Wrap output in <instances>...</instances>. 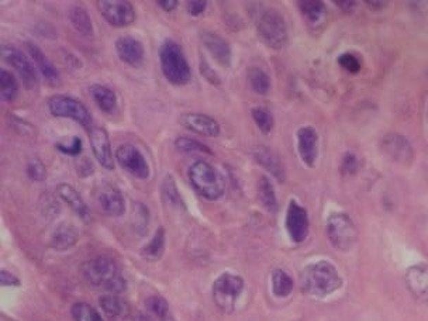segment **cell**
<instances>
[{
	"label": "cell",
	"mask_w": 428,
	"mask_h": 321,
	"mask_svg": "<svg viewBox=\"0 0 428 321\" xmlns=\"http://www.w3.org/2000/svg\"><path fill=\"white\" fill-rule=\"evenodd\" d=\"M56 148L65 155H79L82 152V140L79 137H72L69 143H57Z\"/></svg>",
	"instance_id": "cell-41"
},
{
	"label": "cell",
	"mask_w": 428,
	"mask_h": 321,
	"mask_svg": "<svg viewBox=\"0 0 428 321\" xmlns=\"http://www.w3.org/2000/svg\"><path fill=\"white\" fill-rule=\"evenodd\" d=\"M406 285L410 293L423 305H428V266L414 265L406 272Z\"/></svg>",
	"instance_id": "cell-17"
},
{
	"label": "cell",
	"mask_w": 428,
	"mask_h": 321,
	"mask_svg": "<svg viewBox=\"0 0 428 321\" xmlns=\"http://www.w3.org/2000/svg\"><path fill=\"white\" fill-rule=\"evenodd\" d=\"M145 306L159 321H174L172 313L169 310V305L164 298L150 296L145 300Z\"/></svg>",
	"instance_id": "cell-33"
},
{
	"label": "cell",
	"mask_w": 428,
	"mask_h": 321,
	"mask_svg": "<svg viewBox=\"0 0 428 321\" xmlns=\"http://www.w3.org/2000/svg\"><path fill=\"white\" fill-rule=\"evenodd\" d=\"M357 167H358V163H357L355 155L354 154H345V156L342 159V171L348 175H353L357 171Z\"/></svg>",
	"instance_id": "cell-45"
},
{
	"label": "cell",
	"mask_w": 428,
	"mask_h": 321,
	"mask_svg": "<svg viewBox=\"0 0 428 321\" xmlns=\"http://www.w3.org/2000/svg\"><path fill=\"white\" fill-rule=\"evenodd\" d=\"M19 93V84L13 73L5 68L0 69V97L5 102H13Z\"/></svg>",
	"instance_id": "cell-31"
},
{
	"label": "cell",
	"mask_w": 428,
	"mask_h": 321,
	"mask_svg": "<svg viewBox=\"0 0 428 321\" xmlns=\"http://www.w3.org/2000/svg\"><path fill=\"white\" fill-rule=\"evenodd\" d=\"M243 290H244L243 278L233 274H223L213 283L211 287L213 300L223 313L230 314L234 311L237 300L241 296Z\"/></svg>",
	"instance_id": "cell-6"
},
{
	"label": "cell",
	"mask_w": 428,
	"mask_h": 321,
	"mask_svg": "<svg viewBox=\"0 0 428 321\" xmlns=\"http://www.w3.org/2000/svg\"><path fill=\"white\" fill-rule=\"evenodd\" d=\"M165 251V230L163 227H159L154 237L148 244H145L141 250V255L144 259L148 261H158L160 259Z\"/></svg>",
	"instance_id": "cell-28"
},
{
	"label": "cell",
	"mask_w": 428,
	"mask_h": 321,
	"mask_svg": "<svg viewBox=\"0 0 428 321\" xmlns=\"http://www.w3.org/2000/svg\"><path fill=\"white\" fill-rule=\"evenodd\" d=\"M78 233L71 224H61L51 238V247L56 250H68L76 244Z\"/></svg>",
	"instance_id": "cell-27"
},
{
	"label": "cell",
	"mask_w": 428,
	"mask_h": 321,
	"mask_svg": "<svg viewBox=\"0 0 428 321\" xmlns=\"http://www.w3.org/2000/svg\"><path fill=\"white\" fill-rule=\"evenodd\" d=\"M0 283H2V286H19L20 281L13 274L2 271L0 272Z\"/></svg>",
	"instance_id": "cell-46"
},
{
	"label": "cell",
	"mask_w": 428,
	"mask_h": 321,
	"mask_svg": "<svg viewBox=\"0 0 428 321\" xmlns=\"http://www.w3.org/2000/svg\"><path fill=\"white\" fill-rule=\"evenodd\" d=\"M207 2L203 0H192V2H186V10L192 16H200L206 12Z\"/></svg>",
	"instance_id": "cell-44"
},
{
	"label": "cell",
	"mask_w": 428,
	"mask_h": 321,
	"mask_svg": "<svg viewBox=\"0 0 428 321\" xmlns=\"http://www.w3.org/2000/svg\"><path fill=\"white\" fill-rule=\"evenodd\" d=\"M27 175L36 182H43L47 178V169L41 163V159L32 158L29 160V164H27Z\"/></svg>",
	"instance_id": "cell-40"
},
{
	"label": "cell",
	"mask_w": 428,
	"mask_h": 321,
	"mask_svg": "<svg viewBox=\"0 0 428 321\" xmlns=\"http://www.w3.org/2000/svg\"><path fill=\"white\" fill-rule=\"evenodd\" d=\"M381 150L386 158L392 163L400 164L403 167L412 165L414 159V151L407 139L396 132H390L381 141Z\"/></svg>",
	"instance_id": "cell-10"
},
{
	"label": "cell",
	"mask_w": 428,
	"mask_h": 321,
	"mask_svg": "<svg viewBox=\"0 0 428 321\" xmlns=\"http://www.w3.org/2000/svg\"><path fill=\"white\" fill-rule=\"evenodd\" d=\"M163 198L165 202H168L171 204H175V206L182 204V196L178 192L176 183L171 175L165 176V179L163 182Z\"/></svg>",
	"instance_id": "cell-39"
},
{
	"label": "cell",
	"mask_w": 428,
	"mask_h": 321,
	"mask_svg": "<svg viewBox=\"0 0 428 321\" xmlns=\"http://www.w3.org/2000/svg\"><path fill=\"white\" fill-rule=\"evenodd\" d=\"M148 222H150L148 209L144 204L137 203L136 206H134L132 217H131V223H132L134 230L139 231L140 234H144L145 230L148 228Z\"/></svg>",
	"instance_id": "cell-37"
},
{
	"label": "cell",
	"mask_w": 428,
	"mask_h": 321,
	"mask_svg": "<svg viewBox=\"0 0 428 321\" xmlns=\"http://www.w3.org/2000/svg\"><path fill=\"white\" fill-rule=\"evenodd\" d=\"M2 58L17 72L25 89L32 91L38 86L37 68L21 49L13 45H2Z\"/></svg>",
	"instance_id": "cell-9"
},
{
	"label": "cell",
	"mask_w": 428,
	"mask_h": 321,
	"mask_svg": "<svg viewBox=\"0 0 428 321\" xmlns=\"http://www.w3.org/2000/svg\"><path fill=\"white\" fill-rule=\"evenodd\" d=\"M298 150L307 167H313L318 156V136L313 127H302L298 131Z\"/></svg>",
	"instance_id": "cell-20"
},
{
	"label": "cell",
	"mask_w": 428,
	"mask_h": 321,
	"mask_svg": "<svg viewBox=\"0 0 428 321\" xmlns=\"http://www.w3.org/2000/svg\"><path fill=\"white\" fill-rule=\"evenodd\" d=\"M299 8L303 17L310 24H317L326 16V6L320 0H305V2H299Z\"/></svg>",
	"instance_id": "cell-30"
},
{
	"label": "cell",
	"mask_w": 428,
	"mask_h": 321,
	"mask_svg": "<svg viewBox=\"0 0 428 321\" xmlns=\"http://www.w3.org/2000/svg\"><path fill=\"white\" fill-rule=\"evenodd\" d=\"M175 147L178 151L185 154H193V152H202V154H211L210 148L199 143L198 140L189 139V137H179L175 141Z\"/></svg>",
	"instance_id": "cell-38"
},
{
	"label": "cell",
	"mask_w": 428,
	"mask_h": 321,
	"mask_svg": "<svg viewBox=\"0 0 428 321\" xmlns=\"http://www.w3.org/2000/svg\"><path fill=\"white\" fill-rule=\"evenodd\" d=\"M335 5L338 8H341L344 12L350 13V12H353L355 9L357 2H354V0H338V2H335Z\"/></svg>",
	"instance_id": "cell-48"
},
{
	"label": "cell",
	"mask_w": 428,
	"mask_h": 321,
	"mask_svg": "<svg viewBox=\"0 0 428 321\" xmlns=\"http://www.w3.org/2000/svg\"><path fill=\"white\" fill-rule=\"evenodd\" d=\"M195 191L207 200H219L224 195V180L219 171L206 160H196L187 171Z\"/></svg>",
	"instance_id": "cell-4"
},
{
	"label": "cell",
	"mask_w": 428,
	"mask_h": 321,
	"mask_svg": "<svg viewBox=\"0 0 428 321\" xmlns=\"http://www.w3.org/2000/svg\"><path fill=\"white\" fill-rule=\"evenodd\" d=\"M427 75H428V72H427Z\"/></svg>",
	"instance_id": "cell-51"
},
{
	"label": "cell",
	"mask_w": 428,
	"mask_h": 321,
	"mask_svg": "<svg viewBox=\"0 0 428 321\" xmlns=\"http://www.w3.org/2000/svg\"><path fill=\"white\" fill-rule=\"evenodd\" d=\"M366 5H368L369 8H372L373 10H381V9L386 8L388 2H378V0H372V2H370V0H368Z\"/></svg>",
	"instance_id": "cell-50"
},
{
	"label": "cell",
	"mask_w": 428,
	"mask_h": 321,
	"mask_svg": "<svg viewBox=\"0 0 428 321\" xmlns=\"http://www.w3.org/2000/svg\"><path fill=\"white\" fill-rule=\"evenodd\" d=\"M258 198L262 206L270 211V213H276L278 211V200H276V193L274 189L272 182L268 179L266 176H261L258 182Z\"/></svg>",
	"instance_id": "cell-29"
},
{
	"label": "cell",
	"mask_w": 428,
	"mask_h": 321,
	"mask_svg": "<svg viewBox=\"0 0 428 321\" xmlns=\"http://www.w3.org/2000/svg\"><path fill=\"white\" fill-rule=\"evenodd\" d=\"M102 310L110 321H124L131 316L130 306L116 294H106L99 300Z\"/></svg>",
	"instance_id": "cell-23"
},
{
	"label": "cell",
	"mask_w": 428,
	"mask_h": 321,
	"mask_svg": "<svg viewBox=\"0 0 428 321\" xmlns=\"http://www.w3.org/2000/svg\"><path fill=\"white\" fill-rule=\"evenodd\" d=\"M338 64L348 72L351 73H357L359 72L361 69V62L359 60L354 56V54H350V52H345L342 54V56L338 58Z\"/></svg>",
	"instance_id": "cell-42"
},
{
	"label": "cell",
	"mask_w": 428,
	"mask_h": 321,
	"mask_svg": "<svg viewBox=\"0 0 428 321\" xmlns=\"http://www.w3.org/2000/svg\"><path fill=\"white\" fill-rule=\"evenodd\" d=\"M255 25L263 44L274 49H281L287 43V27L283 16L274 8L258 12Z\"/></svg>",
	"instance_id": "cell-5"
},
{
	"label": "cell",
	"mask_w": 428,
	"mask_h": 321,
	"mask_svg": "<svg viewBox=\"0 0 428 321\" xmlns=\"http://www.w3.org/2000/svg\"><path fill=\"white\" fill-rule=\"evenodd\" d=\"M254 158L259 165H262L268 172H270L275 179L279 182L285 180V169L281 164L278 156L266 147H257L254 151Z\"/></svg>",
	"instance_id": "cell-24"
},
{
	"label": "cell",
	"mask_w": 428,
	"mask_h": 321,
	"mask_svg": "<svg viewBox=\"0 0 428 321\" xmlns=\"http://www.w3.org/2000/svg\"><path fill=\"white\" fill-rule=\"evenodd\" d=\"M57 195L78 214V216L82 219L84 222L89 223L92 220V214L91 210L88 207V204L85 203V200L82 199L78 193V191L75 189L73 186L68 185V183H61L57 186Z\"/></svg>",
	"instance_id": "cell-22"
},
{
	"label": "cell",
	"mask_w": 428,
	"mask_h": 321,
	"mask_svg": "<svg viewBox=\"0 0 428 321\" xmlns=\"http://www.w3.org/2000/svg\"><path fill=\"white\" fill-rule=\"evenodd\" d=\"M68 17L71 24L73 25V29L82 34L84 37H92L93 36V23L86 12L85 8L82 6H72L68 10Z\"/></svg>",
	"instance_id": "cell-26"
},
{
	"label": "cell",
	"mask_w": 428,
	"mask_h": 321,
	"mask_svg": "<svg viewBox=\"0 0 428 321\" xmlns=\"http://www.w3.org/2000/svg\"><path fill=\"white\" fill-rule=\"evenodd\" d=\"M179 123L186 130L200 134L203 137L214 139L220 136V124L217 123V120H214L207 115L185 113L179 117Z\"/></svg>",
	"instance_id": "cell-16"
},
{
	"label": "cell",
	"mask_w": 428,
	"mask_h": 321,
	"mask_svg": "<svg viewBox=\"0 0 428 321\" xmlns=\"http://www.w3.org/2000/svg\"><path fill=\"white\" fill-rule=\"evenodd\" d=\"M89 93L102 112L110 115L117 109V96L110 88L104 85H92Z\"/></svg>",
	"instance_id": "cell-25"
},
{
	"label": "cell",
	"mask_w": 428,
	"mask_h": 321,
	"mask_svg": "<svg viewBox=\"0 0 428 321\" xmlns=\"http://www.w3.org/2000/svg\"><path fill=\"white\" fill-rule=\"evenodd\" d=\"M102 17L115 27H127L136 20V10L130 2L126 0H113V2H97Z\"/></svg>",
	"instance_id": "cell-11"
},
{
	"label": "cell",
	"mask_w": 428,
	"mask_h": 321,
	"mask_svg": "<svg viewBox=\"0 0 428 321\" xmlns=\"http://www.w3.org/2000/svg\"><path fill=\"white\" fill-rule=\"evenodd\" d=\"M342 279L335 266L327 261H320L307 265L300 274L302 292L310 296L324 298L338 290Z\"/></svg>",
	"instance_id": "cell-2"
},
{
	"label": "cell",
	"mask_w": 428,
	"mask_h": 321,
	"mask_svg": "<svg viewBox=\"0 0 428 321\" xmlns=\"http://www.w3.org/2000/svg\"><path fill=\"white\" fill-rule=\"evenodd\" d=\"M286 228L294 243H303L309 234V214L296 200H292L286 213Z\"/></svg>",
	"instance_id": "cell-14"
},
{
	"label": "cell",
	"mask_w": 428,
	"mask_h": 321,
	"mask_svg": "<svg viewBox=\"0 0 428 321\" xmlns=\"http://www.w3.org/2000/svg\"><path fill=\"white\" fill-rule=\"evenodd\" d=\"M48 110L54 117L61 119H71L84 126L85 128H92V115L88 110V107L71 96L57 95L48 99L47 102Z\"/></svg>",
	"instance_id": "cell-7"
},
{
	"label": "cell",
	"mask_w": 428,
	"mask_h": 321,
	"mask_svg": "<svg viewBox=\"0 0 428 321\" xmlns=\"http://www.w3.org/2000/svg\"><path fill=\"white\" fill-rule=\"evenodd\" d=\"M248 82L251 85V89L258 95H266L271 89L270 76L261 68H251L248 71Z\"/></svg>",
	"instance_id": "cell-32"
},
{
	"label": "cell",
	"mask_w": 428,
	"mask_h": 321,
	"mask_svg": "<svg viewBox=\"0 0 428 321\" xmlns=\"http://www.w3.org/2000/svg\"><path fill=\"white\" fill-rule=\"evenodd\" d=\"M117 163L121 168L139 179H147L150 176V167L144 155L131 144H123L115 154Z\"/></svg>",
	"instance_id": "cell-12"
},
{
	"label": "cell",
	"mask_w": 428,
	"mask_h": 321,
	"mask_svg": "<svg viewBox=\"0 0 428 321\" xmlns=\"http://www.w3.org/2000/svg\"><path fill=\"white\" fill-rule=\"evenodd\" d=\"M99 209L110 217H119L126 210V200L123 193L112 183H102L95 193Z\"/></svg>",
	"instance_id": "cell-13"
},
{
	"label": "cell",
	"mask_w": 428,
	"mask_h": 321,
	"mask_svg": "<svg viewBox=\"0 0 428 321\" xmlns=\"http://www.w3.org/2000/svg\"><path fill=\"white\" fill-rule=\"evenodd\" d=\"M80 272L91 286L110 292L112 294L123 293L127 289V282L112 258L97 257L86 261L80 268Z\"/></svg>",
	"instance_id": "cell-1"
},
{
	"label": "cell",
	"mask_w": 428,
	"mask_h": 321,
	"mask_svg": "<svg viewBox=\"0 0 428 321\" xmlns=\"http://www.w3.org/2000/svg\"><path fill=\"white\" fill-rule=\"evenodd\" d=\"M116 52L124 64L130 67H140L144 61V47L143 44L128 36L120 37L116 41Z\"/></svg>",
	"instance_id": "cell-18"
},
{
	"label": "cell",
	"mask_w": 428,
	"mask_h": 321,
	"mask_svg": "<svg viewBox=\"0 0 428 321\" xmlns=\"http://www.w3.org/2000/svg\"><path fill=\"white\" fill-rule=\"evenodd\" d=\"M27 52L32 58V61L34 62L36 68L41 72V75L44 76L45 82L48 85H58L60 84V72L58 69L52 65V62L48 60V57L43 52V49L32 43L25 44Z\"/></svg>",
	"instance_id": "cell-21"
},
{
	"label": "cell",
	"mask_w": 428,
	"mask_h": 321,
	"mask_svg": "<svg viewBox=\"0 0 428 321\" xmlns=\"http://www.w3.org/2000/svg\"><path fill=\"white\" fill-rule=\"evenodd\" d=\"M71 311L75 321H103L97 310L85 302L75 303Z\"/></svg>",
	"instance_id": "cell-35"
},
{
	"label": "cell",
	"mask_w": 428,
	"mask_h": 321,
	"mask_svg": "<svg viewBox=\"0 0 428 321\" xmlns=\"http://www.w3.org/2000/svg\"><path fill=\"white\" fill-rule=\"evenodd\" d=\"M252 119L263 134H270L274 130L275 126L274 115L268 109H265V107H255V109H252Z\"/></svg>",
	"instance_id": "cell-36"
},
{
	"label": "cell",
	"mask_w": 428,
	"mask_h": 321,
	"mask_svg": "<svg viewBox=\"0 0 428 321\" xmlns=\"http://www.w3.org/2000/svg\"><path fill=\"white\" fill-rule=\"evenodd\" d=\"M159 62L165 78L176 86L191 82L192 71L182 48L172 40L164 41L159 48Z\"/></svg>",
	"instance_id": "cell-3"
},
{
	"label": "cell",
	"mask_w": 428,
	"mask_h": 321,
	"mask_svg": "<svg viewBox=\"0 0 428 321\" xmlns=\"http://www.w3.org/2000/svg\"><path fill=\"white\" fill-rule=\"evenodd\" d=\"M131 318H132V321H154L147 313H143L139 310L131 313Z\"/></svg>",
	"instance_id": "cell-49"
},
{
	"label": "cell",
	"mask_w": 428,
	"mask_h": 321,
	"mask_svg": "<svg viewBox=\"0 0 428 321\" xmlns=\"http://www.w3.org/2000/svg\"><path fill=\"white\" fill-rule=\"evenodd\" d=\"M89 141H91V147H92L95 158L97 159V163L106 169H113L115 159H113L110 139L107 131L102 127H92L89 130Z\"/></svg>",
	"instance_id": "cell-15"
},
{
	"label": "cell",
	"mask_w": 428,
	"mask_h": 321,
	"mask_svg": "<svg viewBox=\"0 0 428 321\" xmlns=\"http://www.w3.org/2000/svg\"><path fill=\"white\" fill-rule=\"evenodd\" d=\"M272 290L278 298H286L293 290L292 278L282 270H275L272 274Z\"/></svg>",
	"instance_id": "cell-34"
},
{
	"label": "cell",
	"mask_w": 428,
	"mask_h": 321,
	"mask_svg": "<svg viewBox=\"0 0 428 321\" xmlns=\"http://www.w3.org/2000/svg\"><path fill=\"white\" fill-rule=\"evenodd\" d=\"M200 38L203 45L211 54V57L222 67L228 68L231 65V48L230 44L222 36L211 32H203L200 34Z\"/></svg>",
	"instance_id": "cell-19"
},
{
	"label": "cell",
	"mask_w": 428,
	"mask_h": 321,
	"mask_svg": "<svg viewBox=\"0 0 428 321\" xmlns=\"http://www.w3.org/2000/svg\"><path fill=\"white\" fill-rule=\"evenodd\" d=\"M156 5L165 12H174L179 3L176 0H159V2H156Z\"/></svg>",
	"instance_id": "cell-47"
},
{
	"label": "cell",
	"mask_w": 428,
	"mask_h": 321,
	"mask_svg": "<svg viewBox=\"0 0 428 321\" xmlns=\"http://www.w3.org/2000/svg\"><path fill=\"white\" fill-rule=\"evenodd\" d=\"M327 235L330 243L340 251H350L358 239L353 220L342 213L331 214L327 222Z\"/></svg>",
	"instance_id": "cell-8"
},
{
	"label": "cell",
	"mask_w": 428,
	"mask_h": 321,
	"mask_svg": "<svg viewBox=\"0 0 428 321\" xmlns=\"http://www.w3.org/2000/svg\"><path fill=\"white\" fill-rule=\"evenodd\" d=\"M200 72L209 80L210 84H213V85H220L222 84L219 73L206 62V60H200Z\"/></svg>",
	"instance_id": "cell-43"
}]
</instances>
